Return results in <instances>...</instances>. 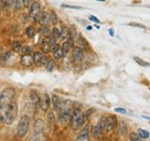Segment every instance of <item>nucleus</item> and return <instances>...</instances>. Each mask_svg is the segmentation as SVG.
<instances>
[{"mask_svg": "<svg viewBox=\"0 0 150 141\" xmlns=\"http://www.w3.org/2000/svg\"><path fill=\"white\" fill-rule=\"evenodd\" d=\"M16 96V90L13 87H6L0 91V117L6 108L9 105Z\"/></svg>", "mask_w": 150, "mask_h": 141, "instance_id": "f257e3e1", "label": "nucleus"}, {"mask_svg": "<svg viewBox=\"0 0 150 141\" xmlns=\"http://www.w3.org/2000/svg\"><path fill=\"white\" fill-rule=\"evenodd\" d=\"M18 111H19L18 103L15 101H13L6 108V110L2 112V115L0 117V120L4 122L5 124H7V125H12L15 122L16 117H18Z\"/></svg>", "mask_w": 150, "mask_h": 141, "instance_id": "f03ea898", "label": "nucleus"}, {"mask_svg": "<svg viewBox=\"0 0 150 141\" xmlns=\"http://www.w3.org/2000/svg\"><path fill=\"white\" fill-rule=\"evenodd\" d=\"M86 123V118H84V113L81 111V109L79 108H73L71 118H69V125L72 127L73 131H77L79 128H81Z\"/></svg>", "mask_w": 150, "mask_h": 141, "instance_id": "7ed1b4c3", "label": "nucleus"}, {"mask_svg": "<svg viewBox=\"0 0 150 141\" xmlns=\"http://www.w3.org/2000/svg\"><path fill=\"white\" fill-rule=\"evenodd\" d=\"M72 111H73V104L71 101L66 100L61 102V105L59 109V122L61 125H66L67 123H69Z\"/></svg>", "mask_w": 150, "mask_h": 141, "instance_id": "20e7f679", "label": "nucleus"}, {"mask_svg": "<svg viewBox=\"0 0 150 141\" xmlns=\"http://www.w3.org/2000/svg\"><path fill=\"white\" fill-rule=\"evenodd\" d=\"M30 127V117L28 115H22L18 124V130H16V134L19 138L25 137V134L28 133Z\"/></svg>", "mask_w": 150, "mask_h": 141, "instance_id": "39448f33", "label": "nucleus"}, {"mask_svg": "<svg viewBox=\"0 0 150 141\" xmlns=\"http://www.w3.org/2000/svg\"><path fill=\"white\" fill-rule=\"evenodd\" d=\"M105 120H106V117L102 116L99 118V120L93 126V128L90 130L91 131V135L94 137L95 139H98L104 134V132H105Z\"/></svg>", "mask_w": 150, "mask_h": 141, "instance_id": "423d86ee", "label": "nucleus"}, {"mask_svg": "<svg viewBox=\"0 0 150 141\" xmlns=\"http://www.w3.org/2000/svg\"><path fill=\"white\" fill-rule=\"evenodd\" d=\"M40 14H42V5L38 0H35L29 6V18L34 22H38Z\"/></svg>", "mask_w": 150, "mask_h": 141, "instance_id": "0eeeda50", "label": "nucleus"}, {"mask_svg": "<svg viewBox=\"0 0 150 141\" xmlns=\"http://www.w3.org/2000/svg\"><path fill=\"white\" fill-rule=\"evenodd\" d=\"M44 137V120L42 118H37L35 120L34 125V134H33V140H42Z\"/></svg>", "mask_w": 150, "mask_h": 141, "instance_id": "6e6552de", "label": "nucleus"}, {"mask_svg": "<svg viewBox=\"0 0 150 141\" xmlns=\"http://www.w3.org/2000/svg\"><path fill=\"white\" fill-rule=\"evenodd\" d=\"M83 59H84V50H82L81 48L74 45L73 49H72V60H73V63L75 65L82 64Z\"/></svg>", "mask_w": 150, "mask_h": 141, "instance_id": "1a4fd4ad", "label": "nucleus"}, {"mask_svg": "<svg viewBox=\"0 0 150 141\" xmlns=\"http://www.w3.org/2000/svg\"><path fill=\"white\" fill-rule=\"evenodd\" d=\"M90 130H91V126H90L89 124H84V125L81 127V132L77 134L76 140L77 141L89 140V137H90Z\"/></svg>", "mask_w": 150, "mask_h": 141, "instance_id": "9d476101", "label": "nucleus"}, {"mask_svg": "<svg viewBox=\"0 0 150 141\" xmlns=\"http://www.w3.org/2000/svg\"><path fill=\"white\" fill-rule=\"evenodd\" d=\"M118 126V119L114 115H110L106 117V120H105V131L111 133L115 130V127Z\"/></svg>", "mask_w": 150, "mask_h": 141, "instance_id": "9b49d317", "label": "nucleus"}, {"mask_svg": "<svg viewBox=\"0 0 150 141\" xmlns=\"http://www.w3.org/2000/svg\"><path fill=\"white\" fill-rule=\"evenodd\" d=\"M29 100H30V103H31L33 108L36 111L40 109V97H39V95H38L35 90H31L29 93Z\"/></svg>", "mask_w": 150, "mask_h": 141, "instance_id": "f8f14e48", "label": "nucleus"}, {"mask_svg": "<svg viewBox=\"0 0 150 141\" xmlns=\"http://www.w3.org/2000/svg\"><path fill=\"white\" fill-rule=\"evenodd\" d=\"M50 105H51V97L49 94H44L40 97V109L44 112H47L50 109Z\"/></svg>", "mask_w": 150, "mask_h": 141, "instance_id": "ddd939ff", "label": "nucleus"}, {"mask_svg": "<svg viewBox=\"0 0 150 141\" xmlns=\"http://www.w3.org/2000/svg\"><path fill=\"white\" fill-rule=\"evenodd\" d=\"M20 63L22 66L24 67H30L34 65V59H33V54H22Z\"/></svg>", "mask_w": 150, "mask_h": 141, "instance_id": "4468645a", "label": "nucleus"}, {"mask_svg": "<svg viewBox=\"0 0 150 141\" xmlns=\"http://www.w3.org/2000/svg\"><path fill=\"white\" fill-rule=\"evenodd\" d=\"M75 44H76V46L81 48L82 50H87V49H89V43L86 41L84 37H82L81 35H77L76 41H75Z\"/></svg>", "mask_w": 150, "mask_h": 141, "instance_id": "2eb2a0df", "label": "nucleus"}, {"mask_svg": "<svg viewBox=\"0 0 150 141\" xmlns=\"http://www.w3.org/2000/svg\"><path fill=\"white\" fill-rule=\"evenodd\" d=\"M38 23L40 26H49L50 23V15H49V12H42L40 16L38 19Z\"/></svg>", "mask_w": 150, "mask_h": 141, "instance_id": "dca6fc26", "label": "nucleus"}, {"mask_svg": "<svg viewBox=\"0 0 150 141\" xmlns=\"http://www.w3.org/2000/svg\"><path fill=\"white\" fill-rule=\"evenodd\" d=\"M51 103H52L53 111L59 112V109H60V105H61V100H60L57 95H52V96H51Z\"/></svg>", "mask_w": 150, "mask_h": 141, "instance_id": "f3484780", "label": "nucleus"}, {"mask_svg": "<svg viewBox=\"0 0 150 141\" xmlns=\"http://www.w3.org/2000/svg\"><path fill=\"white\" fill-rule=\"evenodd\" d=\"M44 57V52L43 51H36L33 52V59H34V64L35 65H40V61Z\"/></svg>", "mask_w": 150, "mask_h": 141, "instance_id": "a211bd4d", "label": "nucleus"}, {"mask_svg": "<svg viewBox=\"0 0 150 141\" xmlns=\"http://www.w3.org/2000/svg\"><path fill=\"white\" fill-rule=\"evenodd\" d=\"M68 37H69V29L66 26H61V28H60V39L66 41Z\"/></svg>", "mask_w": 150, "mask_h": 141, "instance_id": "6ab92c4d", "label": "nucleus"}, {"mask_svg": "<svg viewBox=\"0 0 150 141\" xmlns=\"http://www.w3.org/2000/svg\"><path fill=\"white\" fill-rule=\"evenodd\" d=\"M118 130H119V134L120 135H126V133H127V131H128V126H127V124L125 123V122H119V127H118Z\"/></svg>", "mask_w": 150, "mask_h": 141, "instance_id": "aec40b11", "label": "nucleus"}, {"mask_svg": "<svg viewBox=\"0 0 150 141\" xmlns=\"http://www.w3.org/2000/svg\"><path fill=\"white\" fill-rule=\"evenodd\" d=\"M52 52H53V58H54L56 60H60V59H62V58L65 57V54H64V52H62L61 46H58L56 50H53Z\"/></svg>", "mask_w": 150, "mask_h": 141, "instance_id": "412c9836", "label": "nucleus"}, {"mask_svg": "<svg viewBox=\"0 0 150 141\" xmlns=\"http://www.w3.org/2000/svg\"><path fill=\"white\" fill-rule=\"evenodd\" d=\"M11 56H12V52H9V51L2 53V54L0 56V65H5V64H7L8 60H9V58H11Z\"/></svg>", "mask_w": 150, "mask_h": 141, "instance_id": "4be33fe9", "label": "nucleus"}, {"mask_svg": "<svg viewBox=\"0 0 150 141\" xmlns=\"http://www.w3.org/2000/svg\"><path fill=\"white\" fill-rule=\"evenodd\" d=\"M39 35L43 36V37H49L51 35V30L49 29L47 26H40L39 28Z\"/></svg>", "mask_w": 150, "mask_h": 141, "instance_id": "5701e85b", "label": "nucleus"}, {"mask_svg": "<svg viewBox=\"0 0 150 141\" xmlns=\"http://www.w3.org/2000/svg\"><path fill=\"white\" fill-rule=\"evenodd\" d=\"M47 122L50 124V126H54V123H56L54 111H47Z\"/></svg>", "mask_w": 150, "mask_h": 141, "instance_id": "b1692460", "label": "nucleus"}, {"mask_svg": "<svg viewBox=\"0 0 150 141\" xmlns=\"http://www.w3.org/2000/svg\"><path fill=\"white\" fill-rule=\"evenodd\" d=\"M136 133L139 134V137L141 138V140H142V139H148L150 137L149 132L146 131V130H142V128H137V132H136Z\"/></svg>", "mask_w": 150, "mask_h": 141, "instance_id": "393cba45", "label": "nucleus"}, {"mask_svg": "<svg viewBox=\"0 0 150 141\" xmlns=\"http://www.w3.org/2000/svg\"><path fill=\"white\" fill-rule=\"evenodd\" d=\"M25 35L28 38H34L35 35H36V30H35V28L34 27H27V29H25Z\"/></svg>", "mask_w": 150, "mask_h": 141, "instance_id": "a878e982", "label": "nucleus"}, {"mask_svg": "<svg viewBox=\"0 0 150 141\" xmlns=\"http://www.w3.org/2000/svg\"><path fill=\"white\" fill-rule=\"evenodd\" d=\"M49 15H50V23L49 24L56 26L57 23H58V16H57V14L53 11H51V12H49Z\"/></svg>", "mask_w": 150, "mask_h": 141, "instance_id": "bb28decb", "label": "nucleus"}, {"mask_svg": "<svg viewBox=\"0 0 150 141\" xmlns=\"http://www.w3.org/2000/svg\"><path fill=\"white\" fill-rule=\"evenodd\" d=\"M61 49H62V52H64V54L66 56V54L69 52V51H71L73 48L71 46V44H69L67 41H65V42L62 43V45H61Z\"/></svg>", "mask_w": 150, "mask_h": 141, "instance_id": "cd10ccee", "label": "nucleus"}, {"mask_svg": "<svg viewBox=\"0 0 150 141\" xmlns=\"http://www.w3.org/2000/svg\"><path fill=\"white\" fill-rule=\"evenodd\" d=\"M134 60L140 65V66H142V67H149L150 64L148 61H146V60H143V59H141L140 57H134Z\"/></svg>", "mask_w": 150, "mask_h": 141, "instance_id": "c85d7f7f", "label": "nucleus"}, {"mask_svg": "<svg viewBox=\"0 0 150 141\" xmlns=\"http://www.w3.org/2000/svg\"><path fill=\"white\" fill-rule=\"evenodd\" d=\"M21 49H22V44L18 42V41H14L13 43H12V50L14 51V52H21Z\"/></svg>", "mask_w": 150, "mask_h": 141, "instance_id": "c756f323", "label": "nucleus"}, {"mask_svg": "<svg viewBox=\"0 0 150 141\" xmlns=\"http://www.w3.org/2000/svg\"><path fill=\"white\" fill-rule=\"evenodd\" d=\"M45 68H46V70H47V72H53V70H56V61L50 59V60L47 61V64H46Z\"/></svg>", "mask_w": 150, "mask_h": 141, "instance_id": "7c9ffc66", "label": "nucleus"}, {"mask_svg": "<svg viewBox=\"0 0 150 141\" xmlns=\"http://www.w3.org/2000/svg\"><path fill=\"white\" fill-rule=\"evenodd\" d=\"M42 51L44 53H49L51 51V45H50V43L49 42H44V43H42Z\"/></svg>", "mask_w": 150, "mask_h": 141, "instance_id": "2f4dec72", "label": "nucleus"}, {"mask_svg": "<svg viewBox=\"0 0 150 141\" xmlns=\"http://www.w3.org/2000/svg\"><path fill=\"white\" fill-rule=\"evenodd\" d=\"M21 52H22V54H33L34 50H33V48H31V46L25 45V46H22Z\"/></svg>", "mask_w": 150, "mask_h": 141, "instance_id": "473e14b6", "label": "nucleus"}, {"mask_svg": "<svg viewBox=\"0 0 150 141\" xmlns=\"http://www.w3.org/2000/svg\"><path fill=\"white\" fill-rule=\"evenodd\" d=\"M51 36H52V37H54L57 41H58V39H60V29H59V28H57V27H54V28L52 29V31H51Z\"/></svg>", "mask_w": 150, "mask_h": 141, "instance_id": "72a5a7b5", "label": "nucleus"}, {"mask_svg": "<svg viewBox=\"0 0 150 141\" xmlns=\"http://www.w3.org/2000/svg\"><path fill=\"white\" fill-rule=\"evenodd\" d=\"M14 7H15L16 9H22V8H24V0H15Z\"/></svg>", "mask_w": 150, "mask_h": 141, "instance_id": "f704fd0d", "label": "nucleus"}, {"mask_svg": "<svg viewBox=\"0 0 150 141\" xmlns=\"http://www.w3.org/2000/svg\"><path fill=\"white\" fill-rule=\"evenodd\" d=\"M61 7H64V8H69V9H79V11H81V9H84L83 7L73 6V5H67V4H62V5H61Z\"/></svg>", "mask_w": 150, "mask_h": 141, "instance_id": "c9c22d12", "label": "nucleus"}, {"mask_svg": "<svg viewBox=\"0 0 150 141\" xmlns=\"http://www.w3.org/2000/svg\"><path fill=\"white\" fill-rule=\"evenodd\" d=\"M129 140L131 141H140L141 140V138L139 137V134L137 133H135V132H133L129 134Z\"/></svg>", "mask_w": 150, "mask_h": 141, "instance_id": "e433bc0d", "label": "nucleus"}, {"mask_svg": "<svg viewBox=\"0 0 150 141\" xmlns=\"http://www.w3.org/2000/svg\"><path fill=\"white\" fill-rule=\"evenodd\" d=\"M128 26H131V27H136V28H141V29H144V28H146V26H143V24H141V23H137V22H131V23H128Z\"/></svg>", "mask_w": 150, "mask_h": 141, "instance_id": "4c0bfd02", "label": "nucleus"}, {"mask_svg": "<svg viewBox=\"0 0 150 141\" xmlns=\"http://www.w3.org/2000/svg\"><path fill=\"white\" fill-rule=\"evenodd\" d=\"M49 60H50V59L44 54V57H43V59H42V61H40V65H42V66H46V64H47Z\"/></svg>", "mask_w": 150, "mask_h": 141, "instance_id": "58836bf2", "label": "nucleus"}, {"mask_svg": "<svg viewBox=\"0 0 150 141\" xmlns=\"http://www.w3.org/2000/svg\"><path fill=\"white\" fill-rule=\"evenodd\" d=\"M89 20H90V21H93V22H95V23H97V24H98V23H100L99 19L96 18L95 15H90V16H89Z\"/></svg>", "mask_w": 150, "mask_h": 141, "instance_id": "ea45409f", "label": "nucleus"}, {"mask_svg": "<svg viewBox=\"0 0 150 141\" xmlns=\"http://www.w3.org/2000/svg\"><path fill=\"white\" fill-rule=\"evenodd\" d=\"M114 110H115V112H119V113H122V115H125V113L127 112V111H126L124 108H115Z\"/></svg>", "mask_w": 150, "mask_h": 141, "instance_id": "a19ab883", "label": "nucleus"}, {"mask_svg": "<svg viewBox=\"0 0 150 141\" xmlns=\"http://www.w3.org/2000/svg\"><path fill=\"white\" fill-rule=\"evenodd\" d=\"M31 2H33V1H30V0H24V8H25V7H29Z\"/></svg>", "mask_w": 150, "mask_h": 141, "instance_id": "79ce46f5", "label": "nucleus"}, {"mask_svg": "<svg viewBox=\"0 0 150 141\" xmlns=\"http://www.w3.org/2000/svg\"><path fill=\"white\" fill-rule=\"evenodd\" d=\"M8 5H9L11 7H14V5H15V0H8Z\"/></svg>", "mask_w": 150, "mask_h": 141, "instance_id": "37998d69", "label": "nucleus"}, {"mask_svg": "<svg viewBox=\"0 0 150 141\" xmlns=\"http://www.w3.org/2000/svg\"><path fill=\"white\" fill-rule=\"evenodd\" d=\"M109 34H110V36H114V30H113L112 28L109 29Z\"/></svg>", "mask_w": 150, "mask_h": 141, "instance_id": "c03bdc74", "label": "nucleus"}, {"mask_svg": "<svg viewBox=\"0 0 150 141\" xmlns=\"http://www.w3.org/2000/svg\"><path fill=\"white\" fill-rule=\"evenodd\" d=\"M142 118H144V119H147V120H150L149 116H144V115H143V116H142Z\"/></svg>", "mask_w": 150, "mask_h": 141, "instance_id": "a18cd8bd", "label": "nucleus"}, {"mask_svg": "<svg viewBox=\"0 0 150 141\" xmlns=\"http://www.w3.org/2000/svg\"><path fill=\"white\" fill-rule=\"evenodd\" d=\"M91 29H93V27H91V26H88V27H87V30H91Z\"/></svg>", "mask_w": 150, "mask_h": 141, "instance_id": "49530a36", "label": "nucleus"}, {"mask_svg": "<svg viewBox=\"0 0 150 141\" xmlns=\"http://www.w3.org/2000/svg\"><path fill=\"white\" fill-rule=\"evenodd\" d=\"M95 28H96V29H99L100 27H99V26H97V23H96V24H95Z\"/></svg>", "mask_w": 150, "mask_h": 141, "instance_id": "de8ad7c7", "label": "nucleus"}, {"mask_svg": "<svg viewBox=\"0 0 150 141\" xmlns=\"http://www.w3.org/2000/svg\"><path fill=\"white\" fill-rule=\"evenodd\" d=\"M97 1H100V2H105V0H97Z\"/></svg>", "mask_w": 150, "mask_h": 141, "instance_id": "09e8293b", "label": "nucleus"}]
</instances>
